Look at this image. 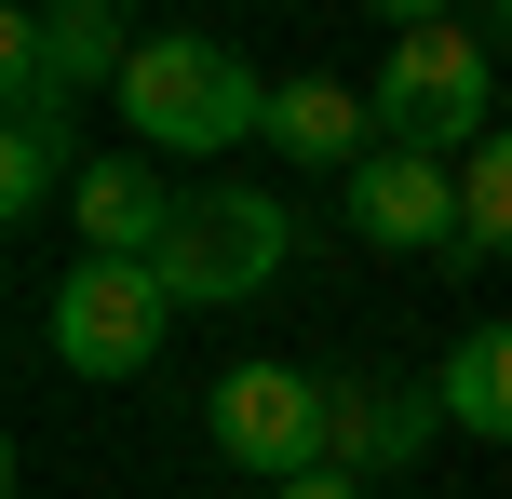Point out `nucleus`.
Here are the masks:
<instances>
[{"mask_svg": "<svg viewBox=\"0 0 512 499\" xmlns=\"http://www.w3.org/2000/svg\"><path fill=\"white\" fill-rule=\"evenodd\" d=\"M364 108H378V149L472 162L499 135V41L472 14H405L391 54H378V81H364Z\"/></svg>", "mask_w": 512, "mask_h": 499, "instance_id": "f257e3e1", "label": "nucleus"}, {"mask_svg": "<svg viewBox=\"0 0 512 499\" xmlns=\"http://www.w3.org/2000/svg\"><path fill=\"white\" fill-rule=\"evenodd\" d=\"M108 108H122V135L149 162H216V149H243V135H270V81H256L230 41H203V27H149Z\"/></svg>", "mask_w": 512, "mask_h": 499, "instance_id": "f03ea898", "label": "nucleus"}, {"mask_svg": "<svg viewBox=\"0 0 512 499\" xmlns=\"http://www.w3.org/2000/svg\"><path fill=\"white\" fill-rule=\"evenodd\" d=\"M283 257H297V203L216 176V189H176V230H162L149 270L176 284V311H230V297H270L283 284Z\"/></svg>", "mask_w": 512, "mask_h": 499, "instance_id": "7ed1b4c3", "label": "nucleus"}, {"mask_svg": "<svg viewBox=\"0 0 512 499\" xmlns=\"http://www.w3.org/2000/svg\"><path fill=\"white\" fill-rule=\"evenodd\" d=\"M203 432H216V459H230V473H256V486H297V473H324V459H337V378L243 351V365H216Z\"/></svg>", "mask_w": 512, "mask_h": 499, "instance_id": "20e7f679", "label": "nucleus"}, {"mask_svg": "<svg viewBox=\"0 0 512 499\" xmlns=\"http://www.w3.org/2000/svg\"><path fill=\"white\" fill-rule=\"evenodd\" d=\"M162 338H176V284L149 257H81L54 284V365L68 378H135Z\"/></svg>", "mask_w": 512, "mask_h": 499, "instance_id": "39448f33", "label": "nucleus"}, {"mask_svg": "<svg viewBox=\"0 0 512 499\" xmlns=\"http://www.w3.org/2000/svg\"><path fill=\"white\" fill-rule=\"evenodd\" d=\"M122 68H135L122 0H41V14H14V27H0V95H14V108L122 95Z\"/></svg>", "mask_w": 512, "mask_h": 499, "instance_id": "423d86ee", "label": "nucleus"}, {"mask_svg": "<svg viewBox=\"0 0 512 499\" xmlns=\"http://www.w3.org/2000/svg\"><path fill=\"white\" fill-rule=\"evenodd\" d=\"M351 230L378 243V257H459V243H472V216H459V176H445V162L378 149V162L351 176Z\"/></svg>", "mask_w": 512, "mask_h": 499, "instance_id": "0eeeda50", "label": "nucleus"}, {"mask_svg": "<svg viewBox=\"0 0 512 499\" xmlns=\"http://www.w3.org/2000/svg\"><path fill=\"white\" fill-rule=\"evenodd\" d=\"M445 432V392L432 378H337V473H418Z\"/></svg>", "mask_w": 512, "mask_h": 499, "instance_id": "6e6552de", "label": "nucleus"}, {"mask_svg": "<svg viewBox=\"0 0 512 499\" xmlns=\"http://www.w3.org/2000/svg\"><path fill=\"white\" fill-rule=\"evenodd\" d=\"M68 230H81V257H162V230H176V189H162V162H149V149L81 162Z\"/></svg>", "mask_w": 512, "mask_h": 499, "instance_id": "1a4fd4ad", "label": "nucleus"}, {"mask_svg": "<svg viewBox=\"0 0 512 499\" xmlns=\"http://www.w3.org/2000/svg\"><path fill=\"white\" fill-rule=\"evenodd\" d=\"M270 149L297 176H364L378 162V108L351 81H270Z\"/></svg>", "mask_w": 512, "mask_h": 499, "instance_id": "9d476101", "label": "nucleus"}, {"mask_svg": "<svg viewBox=\"0 0 512 499\" xmlns=\"http://www.w3.org/2000/svg\"><path fill=\"white\" fill-rule=\"evenodd\" d=\"M445 432H486L512 446V324H459V351H445Z\"/></svg>", "mask_w": 512, "mask_h": 499, "instance_id": "9b49d317", "label": "nucleus"}, {"mask_svg": "<svg viewBox=\"0 0 512 499\" xmlns=\"http://www.w3.org/2000/svg\"><path fill=\"white\" fill-rule=\"evenodd\" d=\"M54 189H81L68 176V108H0V203L41 216Z\"/></svg>", "mask_w": 512, "mask_h": 499, "instance_id": "f8f14e48", "label": "nucleus"}, {"mask_svg": "<svg viewBox=\"0 0 512 499\" xmlns=\"http://www.w3.org/2000/svg\"><path fill=\"white\" fill-rule=\"evenodd\" d=\"M459 216H472V243H459L445 270H472V257H512V122H499L486 149L459 162Z\"/></svg>", "mask_w": 512, "mask_h": 499, "instance_id": "ddd939ff", "label": "nucleus"}, {"mask_svg": "<svg viewBox=\"0 0 512 499\" xmlns=\"http://www.w3.org/2000/svg\"><path fill=\"white\" fill-rule=\"evenodd\" d=\"M270 499H364V473H337V459H324V473H297V486H270Z\"/></svg>", "mask_w": 512, "mask_h": 499, "instance_id": "4468645a", "label": "nucleus"}]
</instances>
